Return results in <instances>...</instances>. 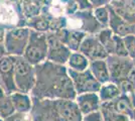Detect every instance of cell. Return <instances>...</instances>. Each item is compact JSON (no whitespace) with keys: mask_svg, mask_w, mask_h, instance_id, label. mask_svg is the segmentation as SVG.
Listing matches in <instances>:
<instances>
[{"mask_svg":"<svg viewBox=\"0 0 135 121\" xmlns=\"http://www.w3.org/2000/svg\"><path fill=\"white\" fill-rule=\"evenodd\" d=\"M79 52L87 57L89 61L106 60L109 57L106 49L100 42L96 35H87L82 41Z\"/></svg>","mask_w":135,"mask_h":121,"instance_id":"9c48e42d","label":"cell"},{"mask_svg":"<svg viewBox=\"0 0 135 121\" xmlns=\"http://www.w3.org/2000/svg\"><path fill=\"white\" fill-rule=\"evenodd\" d=\"M68 73L73 82L77 95L83 94V93L99 92L101 84L96 80V78L93 76L89 69L83 72H77V71L68 69Z\"/></svg>","mask_w":135,"mask_h":121,"instance_id":"8992f818","label":"cell"},{"mask_svg":"<svg viewBox=\"0 0 135 121\" xmlns=\"http://www.w3.org/2000/svg\"><path fill=\"white\" fill-rule=\"evenodd\" d=\"M45 0H22L20 3L21 12L26 19L35 17L41 13Z\"/></svg>","mask_w":135,"mask_h":121,"instance_id":"e0dca14e","label":"cell"},{"mask_svg":"<svg viewBox=\"0 0 135 121\" xmlns=\"http://www.w3.org/2000/svg\"><path fill=\"white\" fill-rule=\"evenodd\" d=\"M98 40H100L104 47L106 49L108 55L112 56L115 55V38H114V33L109 27L102 28L98 33H96Z\"/></svg>","mask_w":135,"mask_h":121,"instance_id":"ffe728a7","label":"cell"},{"mask_svg":"<svg viewBox=\"0 0 135 121\" xmlns=\"http://www.w3.org/2000/svg\"><path fill=\"white\" fill-rule=\"evenodd\" d=\"M47 56L46 60L51 63L66 66L71 56V50L68 47L55 32H47Z\"/></svg>","mask_w":135,"mask_h":121,"instance_id":"52a82bcc","label":"cell"},{"mask_svg":"<svg viewBox=\"0 0 135 121\" xmlns=\"http://www.w3.org/2000/svg\"><path fill=\"white\" fill-rule=\"evenodd\" d=\"M132 121H135V108L133 109V112H132V118H131Z\"/></svg>","mask_w":135,"mask_h":121,"instance_id":"1f68e13d","label":"cell"},{"mask_svg":"<svg viewBox=\"0 0 135 121\" xmlns=\"http://www.w3.org/2000/svg\"><path fill=\"white\" fill-rule=\"evenodd\" d=\"M0 76L3 89L5 90L7 95L17 92L15 81H14V66L12 56L6 55L0 59Z\"/></svg>","mask_w":135,"mask_h":121,"instance_id":"8fae6325","label":"cell"},{"mask_svg":"<svg viewBox=\"0 0 135 121\" xmlns=\"http://www.w3.org/2000/svg\"><path fill=\"white\" fill-rule=\"evenodd\" d=\"M77 5L79 7V10H88V9H93V6L90 3L89 0H74Z\"/></svg>","mask_w":135,"mask_h":121,"instance_id":"4316f807","label":"cell"},{"mask_svg":"<svg viewBox=\"0 0 135 121\" xmlns=\"http://www.w3.org/2000/svg\"><path fill=\"white\" fill-rule=\"evenodd\" d=\"M83 121H105L101 109L83 116Z\"/></svg>","mask_w":135,"mask_h":121,"instance_id":"484cf974","label":"cell"},{"mask_svg":"<svg viewBox=\"0 0 135 121\" xmlns=\"http://www.w3.org/2000/svg\"><path fill=\"white\" fill-rule=\"evenodd\" d=\"M114 38H115V56L123 57V58L128 57V52L124 43L123 37L114 35Z\"/></svg>","mask_w":135,"mask_h":121,"instance_id":"603a6c76","label":"cell"},{"mask_svg":"<svg viewBox=\"0 0 135 121\" xmlns=\"http://www.w3.org/2000/svg\"><path fill=\"white\" fill-rule=\"evenodd\" d=\"M55 33L71 50V52H79L81 43L84 40L85 36L87 35V33H85L83 31L70 30L65 27L60 29L59 31H56Z\"/></svg>","mask_w":135,"mask_h":121,"instance_id":"5bb4252c","label":"cell"},{"mask_svg":"<svg viewBox=\"0 0 135 121\" xmlns=\"http://www.w3.org/2000/svg\"><path fill=\"white\" fill-rule=\"evenodd\" d=\"M134 93H135V91H134Z\"/></svg>","mask_w":135,"mask_h":121,"instance_id":"74e56055","label":"cell"},{"mask_svg":"<svg viewBox=\"0 0 135 121\" xmlns=\"http://www.w3.org/2000/svg\"><path fill=\"white\" fill-rule=\"evenodd\" d=\"M20 14H22L20 5L13 4L9 0L0 1V25L1 26H7V29L17 27V26H24L20 20Z\"/></svg>","mask_w":135,"mask_h":121,"instance_id":"30bf717a","label":"cell"},{"mask_svg":"<svg viewBox=\"0 0 135 121\" xmlns=\"http://www.w3.org/2000/svg\"><path fill=\"white\" fill-rule=\"evenodd\" d=\"M47 56V38L45 32L30 29L27 46L23 54V58L33 66L46 61Z\"/></svg>","mask_w":135,"mask_h":121,"instance_id":"277c9868","label":"cell"},{"mask_svg":"<svg viewBox=\"0 0 135 121\" xmlns=\"http://www.w3.org/2000/svg\"><path fill=\"white\" fill-rule=\"evenodd\" d=\"M7 96V94H6L5 90L3 89V87L0 86V102L2 101V99H4Z\"/></svg>","mask_w":135,"mask_h":121,"instance_id":"4dcf8cb0","label":"cell"},{"mask_svg":"<svg viewBox=\"0 0 135 121\" xmlns=\"http://www.w3.org/2000/svg\"><path fill=\"white\" fill-rule=\"evenodd\" d=\"M89 70L93 76L96 78L100 84H105L110 81V73L108 69V65L106 60H96V61H91Z\"/></svg>","mask_w":135,"mask_h":121,"instance_id":"9a60e30c","label":"cell"},{"mask_svg":"<svg viewBox=\"0 0 135 121\" xmlns=\"http://www.w3.org/2000/svg\"><path fill=\"white\" fill-rule=\"evenodd\" d=\"M75 101L78 104V107L83 116L101 109V100L98 93L96 92L79 94L77 95Z\"/></svg>","mask_w":135,"mask_h":121,"instance_id":"7c38bea8","label":"cell"},{"mask_svg":"<svg viewBox=\"0 0 135 121\" xmlns=\"http://www.w3.org/2000/svg\"><path fill=\"white\" fill-rule=\"evenodd\" d=\"M6 55L7 52H6V49L4 46V37H0V59H2Z\"/></svg>","mask_w":135,"mask_h":121,"instance_id":"f546056e","label":"cell"},{"mask_svg":"<svg viewBox=\"0 0 135 121\" xmlns=\"http://www.w3.org/2000/svg\"><path fill=\"white\" fill-rule=\"evenodd\" d=\"M15 112L16 111H15L11 98L9 95H7L5 98L2 99V101L0 102V117L5 119L7 117L11 116L12 114H14Z\"/></svg>","mask_w":135,"mask_h":121,"instance_id":"7402d4cb","label":"cell"},{"mask_svg":"<svg viewBox=\"0 0 135 121\" xmlns=\"http://www.w3.org/2000/svg\"><path fill=\"white\" fill-rule=\"evenodd\" d=\"M121 90L117 84L113 83V82H108L105 84H102L101 88L98 92L99 98L101 100V103H105V102H109L115 100L118 98L121 95Z\"/></svg>","mask_w":135,"mask_h":121,"instance_id":"ac0fdd59","label":"cell"},{"mask_svg":"<svg viewBox=\"0 0 135 121\" xmlns=\"http://www.w3.org/2000/svg\"><path fill=\"white\" fill-rule=\"evenodd\" d=\"M132 62H133V67H135V59L132 60Z\"/></svg>","mask_w":135,"mask_h":121,"instance_id":"d6a6232c","label":"cell"},{"mask_svg":"<svg viewBox=\"0 0 135 121\" xmlns=\"http://www.w3.org/2000/svg\"><path fill=\"white\" fill-rule=\"evenodd\" d=\"M32 116L31 113H20V112H15L11 116L7 117L4 119V121H32Z\"/></svg>","mask_w":135,"mask_h":121,"instance_id":"d4e9b609","label":"cell"},{"mask_svg":"<svg viewBox=\"0 0 135 121\" xmlns=\"http://www.w3.org/2000/svg\"><path fill=\"white\" fill-rule=\"evenodd\" d=\"M0 121H4V119H3V118H1V117H0Z\"/></svg>","mask_w":135,"mask_h":121,"instance_id":"e575fe53","label":"cell"},{"mask_svg":"<svg viewBox=\"0 0 135 121\" xmlns=\"http://www.w3.org/2000/svg\"><path fill=\"white\" fill-rule=\"evenodd\" d=\"M2 85V81H1V76H0V86Z\"/></svg>","mask_w":135,"mask_h":121,"instance_id":"836d02e7","label":"cell"},{"mask_svg":"<svg viewBox=\"0 0 135 121\" xmlns=\"http://www.w3.org/2000/svg\"><path fill=\"white\" fill-rule=\"evenodd\" d=\"M127 81H129L130 83L135 87V67H133L132 69L130 70L129 74L127 76Z\"/></svg>","mask_w":135,"mask_h":121,"instance_id":"f1b7e54d","label":"cell"},{"mask_svg":"<svg viewBox=\"0 0 135 121\" xmlns=\"http://www.w3.org/2000/svg\"><path fill=\"white\" fill-rule=\"evenodd\" d=\"M64 27L70 30L83 31L87 35H96L103 28L97 21L93 9L79 10L73 15L67 16Z\"/></svg>","mask_w":135,"mask_h":121,"instance_id":"3957f363","label":"cell"},{"mask_svg":"<svg viewBox=\"0 0 135 121\" xmlns=\"http://www.w3.org/2000/svg\"><path fill=\"white\" fill-rule=\"evenodd\" d=\"M9 96L13 102L16 112L29 113L31 111L33 106V100L29 94L22 92H14L10 94Z\"/></svg>","mask_w":135,"mask_h":121,"instance_id":"2e32d148","label":"cell"},{"mask_svg":"<svg viewBox=\"0 0 135 121\" xmlns=\"http://www.w3.org/2000/svg\"><path fill=\"white\" fill-rule=\"evenodd\" d=\"M12 59L17 92L29 94L35 85V66L28 63L22 56H12Z\"/></svg>","mask_w":135,"mask_h":121,"instance_id":"7a4b0ae2","label":"cell"},{"mask_svg":"<svg viewBox=\"0 0 135 121\" xmlns=\"http://www.w3.org/2000/svg\"><path fill=\"white\" fill-rule=\"evenodd\" d=\"M111 1H114V0H111Z\"/></svg>","mask_w":135,"mask_h":121,"instance_id":"d590c367","label":"cell"},{"mask_svg":"<svg viewBox=\"0 0 135 121\" xmlns=\"http://www.w3.org/2000/svg\"><path fill=\"white\" fill-rule=\"evenodd\" d=\"M66 66L68 69L77 71V72H83L89 69L90 61L80 52H72Z\"/></svg>","mask_w":135,"mask_h":121,"instance_id":"d6986e66","label":"cell"},{"mask_svg":"<svg viewBox=\"0 0 135 121\" xmlns=\"http://www.w3.org/2000/svg\"><path fill=\"white\" fill-rule=\"evenodd\" d=\"M32 121H33V120H32Z\"/></svg>","mask_w":135,"mask_h":121,"instance_id":"f35d334b","label":"cell"},{"mask_svg":"<svg viewBox=\"0 0 135 121\" xmlns=\"http://www.w3.org/2000/svg\"><path fill=\"white\" fill-rule=\"evenodd\" d=\"M124 43L128 52V57L131 60L135 59V35H129L123 37Z\"/></svg>","mask_w":135,"mask_h":121,"instance_id":"cb8c5ba5","label":"cell"},{"mask_svg":"<svg viewBox=\"0 0 135 121\" xmlns=\"http://www.w3.org/2000/svg\"><path fill=\"white\" fill-rule=\"evenodd\" d=\"M89 1H90V3L93 6V8L109 5L111 3V0H89Z\"/></svg>","mask_w":135,"mask_h":121,"instance_id":"83f0119b","label":"cell"},{"mask_svg":"<svg viewBox=\"0 0 135 121\" xmlns=\"http://www.w3.org/2000/svg\"><path fill=\"white\" fill-rule=\"evenodd\" d=\"M134 35H135V32H134Z\"/></svg>","mask_w":135,"mask_h":121,"instance_id":"8d00e7d4","label":"cell"},{"mask_svg":"<svg viewBox=\"0 0 135 121\" xmlns=\"http://www.w3.org/2000/svg\"><path fill=\"white\" fill-rule=\"evenodd\" d=\"M30 28L27 26H17L6 30L4 46L9 56H23L27 46Z\"/></svg>","mask_w":135,"mask_h":121,"instance_id":"5b68a950","label":"cell"},{"mask_svg":"<svg viewBox=\"0 0 135 121\" xmlns=\"http://www.w3.org/2000/svg\"><path fill=\"white\" fill-rule=\"evenodd\" d=\"M33 99L75 100L77 92L68 73L67 66L50 61L35 66V85L31 90Z\"/></svg>","mask_w":135,"mask_h":121,"instance_id":"6da1fadb","label":"cell"},{"mask_svg":"<svg viewBox=\"0 0 135 121\" xmlns=\"http://www.w3.org/2000/svg\"><path fill=\"white\" fill-rule=\"evenodd\" d=\"M93 13L95 15L97 21L101 24L103 28L109 27L110 12H109V7H108V5L96 7V8L93 9Z\"/></svg>","mask_w":135,"mask_h":121,"instance_id":"44dd1931","label":"cell"},{"mask_svg":"<svg viewBox=\"0 0 135 121\" xmlns=\"http://www.w3.org/2000/svg\"><path fill=\"white\" fill-rule=\"evenodd\" d=\"M110 73V81L118 85L120 82L126 80L130 70L133 68V62L129 57L109 56L106 59Z\"/></svg>","mask_w":135,"mask_h":121,"instance_id":"ba28073f","label":"cell"},{"mask_svg":"<svg viewBox=\"0 0 135 121\" xmlns=\"http://www.w3.org/2000/svg\"><path fill=\"white\" fill-rule=\"evenodd\" d=\"M109 12H110V18H109V28L113 31V33L119 36H126L129 35H134L135 25L129 24L126 22L123 18H121L116 12L113 10V8L108 5Z\"/></svg>","mask_w":135,"mask_h":121,"instance_id":"4fadbf2b","label":"cell"}]
</instances>
